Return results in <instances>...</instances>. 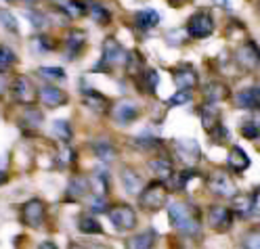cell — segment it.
Masks as SVG:
<instances>
[{"mask_svg": "<svg viewBox=\"0 0 260 249\" xmlns=\"http://www.w3.org/2000/svg\"><path fill=\"white\" fill-rule=\"evenodd\" d=\"M168 218H170V224L181 230L183 235L187 237H198L200 230H202V224H200V211L187 205V203H172L168 207Z\"/></svg>", "mask_w": 260, "mask_h": 249, "instance_id": "obj_1", "label": "cell"}, {"mask_svg": "<svg viewBox=\"0 0 260 249\" xmlns=\"http://www.w3.org/2000/svg\"><path fill=\"white\" fill-rule=\"evenodd\" d=\"M166 201H168V191H166V185L159 178L149 182L147 187H143V191L139 193V203H141L143 209H147V211L164 209Z\"/></svg>", "mask_w": 260, "mask_h": 249, "instance_id": "obj_2", "label": "cell"}, {"mask_svg": "<svg viewBox=\"0 0 260 249\" xmlns=\"http://www.w3.org/2000/svg\"><path fill=\"white\" fill-rule=\"evenodd\" d=\"M126 59H128L126 48L116 38H105L103 57H101L99 65H94V72L96 69H111V67H118V65H126Z\"/></svg>", "mask_w": 260, "mask_h": 249, "instance_id": "obj_3", "label": "cell"}, {"mask_svg": "<svg viewBox=\"0 0 260 249\" xmlns=\"http://www.w3.org/2000/svg\"><path fill=\"white\" fill-rule=\"evenodd\" d=\"M214 31V19L208 11H198L195 15H191V19L187 21V34L189 38L195 40H204L208 36H212Z\"/></svg>", "mask_w": 260, "mask_h": 249, "instance_id": "obj_4", "label": "cell"}, {"mask_svg": "<svg viewBox=\"0 0 260 249\" xmlns=\"http://www.w3.org/2000/svg\"><path fill=\"white\" fill-rule=\"evenodd\" d=\"M21 220L25 226L31 228H42L46 220V205L42 199H29L21 207Z\"/></svg>", "mask_w": 260, "mask_h": 249, "instance_id": "obj_5", "label": "cell"}, {"mask_svg": "<svg viewBox=\"0 0 260 249\" xmlns=\"http://www.w3.org/2000/svg\"><path fill=\"white\" fill-rule=\"evenodd\" d=\"M206 185H208L210 193L220 197V199H231L237 193L233 180L229 178V174H224V172H212L206 178Z\"/></svg>", "mask_w": 260, "mask_h": 249, "instance_id": "obj_6", "label": "cell"}, {"mask_svg": "<svg viewBox=\"0 0 260 249\" xmlns=\"http://www.w3.org/2000/svg\"><path fill=\"white\" fill-rule=\"evenodd\" d=\"M235 61L241 69H256L258 65H260V48L254 40H246L243 42L237 51H235Z\"/></svg>", "mask_w": 260, "mask_h": 249, "instance_id": "obj_7", "label": "cell"}, {"mask_svg": "<svg viewBox=\"0 0 260 249\" xmlns=\"http://www.w3.org/2000/svg\"><path fill=\"white\" fill-rule=\"evenodd\" d=\"M111 115H113V120H116L120 126H128V124H133L135 120H139L141 107H139L137 101L122 98V101H118L116 105L111 107Z\"/></svg>", "mask_w": 260, "mask_h": 249, "instance_id": "obj_8", "label": "cell"}, {"mask_svg": "<svg viewBox=\"0 0 260 249\" xmlns=\"http://www.w3.org/2000/svg\"><path fill=\"white\" fill-rule=\"evenodd\" d=\"M174 151H176L178 159H181L185 165H195L202 159L200 145H198V140H193V138H178V140H174Z\"/></svg>", "mask_w": 260, "mask_h": 249, "instance_id": "obj_9", "label": "cell"}, {"mask_svg": "<svg viewBox=\"0 0 260 249\" xmlns=\"http://www.w3.org/2000/svg\"><path fill=\"white\" fill-rule=\"evenodd\" d=\"M107 216L118 230H133L137 226V211L128 205H116L107 211Z\"/></svg>", "mask_w": 260, "mask_h": 249, "instance_id": "obj_10", "label": "cell"}, {"mask_svg": "<svg viewBox=\"0 0 260 249\" xmlns=\"http://www.w3.org/2000/svg\"><path fill=\"white\" fill-rule=\"evenodd\" d=\"M208 224L218 232H226L233 224V209L222 205H212L208 209Z\"/></svg>", "mask_w": 260, "mask_h": 249, "instance_id": "obj_11", "label": "cell"}, {"mask_svg": "<svg viewBox=\"0 0 260 249\" xmlns=\"http://www.w3.org/2000/svg\"><path fill=\"white\" fill-rule=\"evenodd\" d=\"M11 94L13 98L17 103H31L36 98V92H34V84H31V80H27L25 76H17L13 80V84H11Z\"/></svg>", "mask_w": 260, "mask_h": 249, "instance_id": "obj_12", "label": "cell"}, {"mask_svg": "<svg viewBox=\"0 0 260 249\" xmlns=\"http://www.w3.org/2000/svg\"><path fill=\"white\" fill-rule=\"evenodd\" d=\"M198 72H195L189 63H183L178 65L174 69V84L178 86V90H195L198 88Z\"/></svg>", "mask_w": 260, "mask_h": 249, "instance_id": "obj_13", "label": "cell"}, {"mask_svg": "<svg viewBox=\"0 0 260 249\" xmlns=\"http://www.w3.org/2000/svg\"><path fill=\"white\" fill-rule=\"evenodd\" d=\"M38 96H40V101L48 107V109H57L61 107L63 103H68V94H65L61 88L57 86H51V84H46L38 90Z\"/></svg>", "mask_w": 260, "mask_h": 249, "instance_id": "obj_14", "label": "cell"}, {"mask_svg": "<svg viewBox=\"0 0 260 249\" xmlns=\"http://www.w3.org/2000/svg\"><path fill=\"white\" fill-rule=\"evenodd\" d=\"M235 103L239 109H248V111H260V88H243L237 92Z\"/></svg>", "mask_w": 260, "mask_h": 249, "instance_id": "obj_15", "label": "cell"}, {"mask_svg": "<svg viewBox=\"0 0 260 249\" xmlns=\"http://www.w3.org/2000/svg\"><path fill=\"white\" fill-rule=\"evenodd\" d=\"M88 191H92L90 189V178H86V176H74L70 180L65 195H68L70 201H74V199L78 201V199H84L88 195Z\"/></svg>", "mask_w": 260, "mask_h": 249, "instance_id": "obj_16", "label": "cell"}, {"mask_svg": "<svg viewBox=\"0 0 260 249\" xmlns=\"http://www.w3.org/2000/svg\"><path fill=\"white\" fill-rule=\"evenodd\" d=\"M226 163H229V168L235 172V174H241V172H246L250 168V157L248 153L243 151L241 147H231V151H229V157H226Z\"/></svg>", "mask_w": 260, "mask_h": 249, "instance_id": "obj_17", "label": "cell"}, {"mask_svg": "<svg viewBox=\"0 0 260 249\" xmlns=\"http://www.w3.org/2000/svg\"><path fill=\"white\" fill-rule=\"evenodd\" d=\"M147 165H149V170L155 174V178H159V180H172V176H174V165H172V161L168 159V157H155V159H149L147 161Z\"/></svg>", "mask_w": 260, "mask_h": 249, "instance_id": "obj_18", "label": "cell"}, {"mask_svg": "<svg viewBox=\"0 0 260 249\" xmlns=\"http://www.w3.org/2000/svg\"><path fill=\"white\" fill-rule=\"evenodd\" d=\"M159 21H161V17H159V13L155 9H143L135 15V25L143 31H149V29L157 27Z\"/></svg>", "mask_w": 260, "mask_h": 249, "instance_id": "obj_19", "label": "cell"}, {"mask_svg": "<svg viewBox=\"0 0 260 249\" xmlns=\"http://www.w3.org/2000/svg\"><path fill=\"white\" fill-rule=\"evenodd\" d=\"M84 94V105L92 111H99V113H105L109 109V98L103 96L101 92H96L94 88H84L82 90Z\"/></svg>", "mask_w": 260, "mask_h": 249, "instance_id": "obj_20", "label": "cell"}, {"mask_svg": "<svg viewBox=\"0 0 260 249\" xmlns=\"http://www.w3.org/2000/svg\"><path fill=\"white\" fill-rule=\"evenodd\" d=\"M86 44V31H82V29H72L70 34H68V38H65V51H68V59L72 61V59H76V55L82 51V46Z\"/></svg>", "mask_w": 260, "mask_h": 249, "instance_id": "obj_21", "label": "cell"}, {"mask_svg": "<svg viewBox=\"0 0 260 249\" xmlns=\"http://www.w3.org/2000/svg\"><path fill=\"white\" fill-rule=\"evenodd\" d=\"M120 182H122V187H124V191L126 193H130V195H139L141 191H143V178L135 172V170H130V168H124L122 170V174H120Z\"/></svg>", "mask_w": 260, "mask_h": 249, "instance_id": "obj_22", "label": "cell"}, {"mask_svg": "<svg viewBox=\"0 0 260 249\" xmlns=\"http://www.w3.org/2000/svg\"><path fill=\"white\" fill-rule=\"evenodd\" d=\"M200 115H202V126L206 132H212L220 124V111H218L216 103H206L200 109Z\"/></svg>", "mask_w": 260, "mask_h": 249, "instance_id": "obj_23", "label": "cell"}, {"mask_svg": "<svg viewBox=\"0 0 260 249\" xmlns=\"http://www.w3.org/2000/svg\"><path fill=\"white\" fill-rule=\"evenodd\" d=\"M226 96H229V88H226V84H222V82H210L204 90L206 103H220Z\"/></svg>", "mask_w": 260, "mask_h": 249, "instance_id": "obj_24", "label": "cell"}, {"mask_svg": "<svg viewBox=\"0 0 260 249\" xmlns=\"http://www.w3.org/2000/svg\"><path fill=\"white\" fill-rule=\"evenodd\" d=\"M92 151H94L96 159H99V161H103V163H109V161H113V159H116V155H118L116 147H113L109 140H96V143L92 145Z\"/></svg>", "mask_w": 260, "mask_h": 249, "instance_id": "obj_25", "label": "cell"}, {"mask_svg": "<svg viewBox=\"0 0 260 249\" xmlns=\"http://www.w3.org/2000/svg\"><path fill=\"white\" fill-rule=\"evenodd\" d=\"M76 226H78V230L82 232V235H101L103 232L101 222L96 220L94 216H80Z\"/></svg>", "mask_w": 260, "mask_h": 249, "instance_id": "obj_26", "label": "cell"}, {"mask_svg": "<svg viewBox=\"0 0 260 249\" xmlns=\"http://www.w3.org/2000/svg\"><path fill=\"white\" fill-rule=\"evenodd\" d=\"M233 203H231V209L233 214L241 216V218H246V216L252 214V195H233Z\"/></svg>", "mask_w": 260, "mask_h": 249, "instance_id": "obj_27", "label": "cell"}, {"mask_svg": "<svg viewBox=\"0 0 260 249\" xmlns=\"http://www.w3.org/2000/svg\"><path fill=\"white\" fill-rule=\"evenodd\" d=\"M139 84H141V90L143 92H149L153 94L157 84H159V76L155 69H143L141 72V80H139Z\"/></svg>", "mask_w": 260, "mask_h": 249, "instance_id": "obj_28", "label": "cell"}, {"mask_svg": "<svg viewBox=\"0 0 260 249\" xmlns=\"http://www.w3.org/2000/svg\"><path fill=\"white\" fill-rule=\"evenodd\" d=\"M53 136L57 140H61L63 145H68L74 136V132H72V126L68 120H55L53 122Z\"/></svg>", "mask_w": 260, "mask_h": 249, "instance_id": "obj_29", "label": "cell"}, {"mask_svg": "<svg viewBox=\"0 0 260 249\" xmlns=\"http://www.w3.org/2000/svg\"><path fill=\"white\" fill-rule=\"evenodd\" d=\"M153 241H155V232H153V230H145V232H141V235L130 237V241H128V247H135V249L153 247Z\"/></svg>", "mask_w": 260, "mask_h": 249, "instance_id": "obj_30", "label": "cell"}, {"mask_svg": "<svg viewBox=\"0 0 260 249\" xmlns=\"http://www.w3.org/2000/svg\"><path fill=\"white\" fill-rule=\"evenodd\" d=\"M88 15L92 17V21L99 25H109V21H111V13L103 5H96V3H92L88 7Z\"/></svg>", "mask_w": 260, "mask_h": 249, "instance_id": "obj_31", "label": "cell"}, {"mask_svg": "<svg viewBox=\"0 0 260 249\" xmlns=\"http://www.w3.org/2000/svg\"><path fill=\"white\" fill-rule=\"evenodd\" d=\"M187 38H189L187 29H181V27L168 29L166 34H164V40H166V44H168V46H181V44H185V42H187Z\"/></svg>", "mask_w": 260, "mask_h": 249, "instance_id": "obj_32", "label": "cell"}, {"mask_svg": "<svg viewBox=\"0 0 260 249\" xmlns=\"http://www.w3.org/2000/svg\"><path fill=\"white\" fill-rule=\"evenodd\" d=\"M17 63V55H15L13 48L0 44V72H7L11 69V65Z\"/></svg>", "mask_w": 260, "mask_h": 249, "instance_id": "obj_33", "label": "cell"}, {"mask_svg": "<svg viewBox=\"0 0 260 249\" xmlns=\"http://www.w3.org/2000/svg\"><path fill=\"white\" fill-rule=\"evenodd\" d=\"M38 76L42 80H46V82H61V80L68 78L61 67H40L38 69Z\"/></svg>", "mask_w": 260, "mask_h": 249, "instance_id": "obj_34", "label": "cell"}, {"mask_svg": "<svg viewBox=\"0 0 260 249\" xmlns=\"http://www.w3.org/2000/svg\"><path fill=\"white\" fill-rule=\"evenodd\" d=\"M0 23H3V27L9 29V31H15V34L19 31L17 17H15V15H13L9 9H0Z\"/></svg>", "mask_w": 260, "mask_h": 249, "instance_id": "obj_35", "label": "cell"}, {"mask_svg": "<svg viewBox=\"0 0 260 249\" xmlns=\"http://www.w3.org/2000/svg\"><path fill=\"white\" fill-rule=\"evenodd\" d=\"M21 122H23L25 126H29V128H38V126L42 124V111H38V109H34V107H27V109L23 111Z\"/></svg>", "mask_w": 260, "mask_h": 249, "instance_id": "obj_36", "label": "cell"}, {"mask_svg": "<svg viewBox=\"0 0 260 249\" xmlns=\"http://www.w3.org/2000/svg\"><path fill=\"white\" fill-rule=\"evenodd\" d=\"M23 15H25V19H27L31 25H34L36 29H42V27H46V23H48V17H46L44 13H40V11L31 9V11H25Z\"/></svg>", "mask_w": 260, "mask_h": 249, "instance_id": "obj_37", "label": "cell"}, {"mask_svg": "<svg viewBox=\"0 0 260 249\" xmlns=\"http://www.w3.org/2000/svg\"><path fill=\"white\" fill-rule=\"evenodd\" d=\"M241 136L248 140H256L260 136V124L258 122H243L241 124Z\"/></svg>", "mask_w": 260, "mask_h": 249, "instance_id": "obj_38", "label": "cell"}, {"mask_svg": "<svg viewBox=\"0 0 260 249\" xmlns=\"http://www.w3.org/2000/svg\"><path fill=\"white\" fill-rule=\"evenodd\" d=\"M135 145L141 147L143 151H155V149L161 147V140L159 138H153V136H137L135 138Z\"/></svg>", "mask_w": 260, "mask_h": 249, "instance_id": "obj_39", "label": "cell"}, {"mask_svg": "<svg viewBox=\"0 0 260 249\" xmlns=\"http://www.w3.org/2000/svg\"><path fill=\"white\" fill-rule=\"evenodd\" d=\"M189 101H191V90H176L168 98V105L170 107H178V105H187Z\"/></svg>", "mask_w": 260, "mask_h": 249, "instance_id": "obj_40", "label": "cell"}, {"mask_svg": "<svg viewBox=\"0 0 260 249\" xmlns=\"http://www.w3.org/2000/svg\"><path fill=\"white\" fill-rule=\"evenodd\" d=\"M88 207H90V211H92V214H103V211H109L103 195H94V197H90Z\"/></svg>", "mask_w": 260, "mask_h": 249, "instance_id": "obj_41", "label": "cell"}, {"mask_svg": "<svg viewBox=\"0 0 260 249\" xmlns=\"http://www.w3.org/2000/svg\"><path fill=\"white\" fill-rule=\"evenodd\" d=\"M31 44H34L38 51L46 53V51H55V42L51 38H46V36H36L34 40H31Z\"/></svg>", "mask_w": 260, "mask_h": 249, "instance_id": "obj_42", "label": "cell"}, {"mask_svg": "<svg viewBox=\"0 0 260 249\" xmlns=\"http://www.w3.org/2000/svg\"><path fill=\"white\" fill-rule=\"evenodd\" d=\"M210 136H212V143H224V140H229V130H226L222 124H218L212 132H210Z\"/></svg>", "mask_w": 260, "mask_h": 249, "instance_id": "obj_43", "label": "cell"}, {"mask_svg": "<svg viewBox=\"0 0 260 249\" xmlns=\"http://www.w3.org/2000/svg\"><path fill=\"white\" fill-rule=\"evenodd\" d=\"M243 245H246V247H254V249H260V228L248 232V235H246V241H243Z\"/></svg>", "mask_w": 260, "mask_h": 249, "instance_id": "obj_44", "label": "cell"}, {"mask_svg": "<svg viewBox=\"0 0 260 249\" xmlns=\"http://www.w3.org/2000/svg\"><path fill=\"white\" fill-rule=\"evenodd\" d=\"M252 214L260 216V189H256L252 193Z\"/></svg>", "mask_w": 260, "mask_h": 249, "instance_id": "obj_45", "label": "cell"}, {"mask_svg": "<svg viewBox=\"0 0 260 249\" xmlns=\"http://www.w3.org/2000/svg\"><path fill=\"white\" fill-rule=\"evenodd\" d=\"M5 72H0V96L5 94V90H7V80H5V76H3Z\"/></svg>", "mask_w": 260, "mask_h": 249, "instance_id": "obj_46", "label": "cell"}, {"mask_svg": "<svg viewBox=\"0 0 260 249\" xmlns=\"http://www.w3.org/2000/svg\"><path fill=\"white\" fill-rule=\"evenodd\" d=\"M216 7H222V9H229L231 7V0H212Z\"/></svg>", "mask_w": 260, "mask_h": 249, "instance_id": "obj_47", "label": "cell"}, {"mask_svg": "<svg viewBox=\"0 0 260 249\" xmlns=\"http://www.w3.org/2000/svg\"><path fill=\"white\" fill-rule=\"evenodd\" d=\"M7 180H9L7 172H5V170H0V187H3V185H7Z\"/></svg>", "mask_w": 260, "mask_h": 249, "instance_id": "obj_48", "label": "cell"}, {"mask_svg": "<svg viewBox=\"0 0 260 249\" xmlns=\"http://www.w3.org/2000/svg\"><path fill=\"white\" fill-rule=\"evenodd\" d=\"M21 3H25V5H27V3H31V5H34V3H38V0H21Z\"/></svg>", "mask_w": 260, "mask_h": 249, "instance_id": "obj_49", "label": "cell"}, {"mask_svg": "<svg viewBox=\"0 0 260 249\" xmlns=\"http://www.w3.org/2000/svg\"><path fill=\"white\" fill-rule=\"evenodd\" d=\"M258 88H260V80H258Z\"/></svg>", "mask_w": 260, "mask_h": 249, "instance_id": "obj_50", "label": "cell"}, {"mask_svg": "<svg viewBox=\"0 0 260 249\" xmlns=\"http://www.w3.org/2000/svg\"><path fill=\"white\" fill-rule=\"evenodd\" d=\"M258 15H260V7H258Z\"/></svg>", "mask_w": 260, "mask_h": 249, "instance_id": "obj_51", "label": "cell"}]
</instances>
